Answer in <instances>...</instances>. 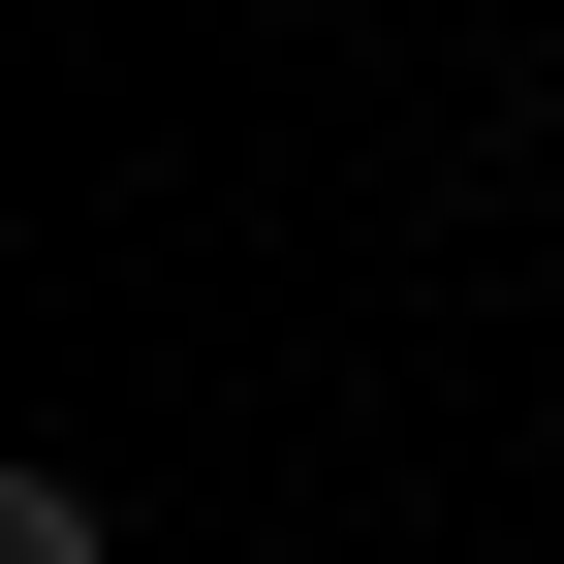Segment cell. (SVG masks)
Instances as JSON below:
<instances>
[{
    "label": "cell",
    "instance_id": "6da1fadb",
    "mask_svg": "<svg viewBox=\"0 0 564 564\" xmlns=\"http://www.w3.org/2000/svg\"><path fill=\"white\" fill-rule=\"evenodd\" d=\"M0 564H126V533H95V470H0Z\"/></svg>",
    "mask_w": 564,
    "mask_h": 564
}]
</instances>
